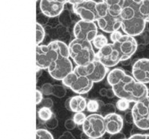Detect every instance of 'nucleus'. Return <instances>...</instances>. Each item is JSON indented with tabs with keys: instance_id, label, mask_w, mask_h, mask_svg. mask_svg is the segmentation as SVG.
Wrapping results in <instances>:
<instances>
[{
	"instance_id": "1",
	"label": "nucleus",
	"mask_w": 149,
	"mask_h": 139,
	"mask_svg": "<svg viewBox=\"0 0 149 139\" xmlns=\"http://www.w3.org/2000/svg\"><path fill=\"white\" fill-rule=\"evenodd\" d=\"M111 88L119 99L127 100L130 102H139L148 96L147 86L137 81L127 72Z\"/></svg>"
},
{
	"instance_id": "2",
	"label": "nucleus",
	"mask_w": 149,
	"mask_h": 139,
	"mask_svg": "<svg viewBox=\"0 0 149 139\" xmlns=\"http://www.w3.org/2000/svg\"><path fill=\"white\" fill-rule=\"evenodd\" d=\"M69 58V47L62 41H53L47 45L36 46V65L42 69H48L59 56Z\"/></svg>"
},
{
	"instance_id": "3",
	"label": "nucleus",
	"mask_w": 149,
	"mask_h": 139,
	"mask_svg": "<svg viewBox=\"0 0 149 139\" xmlns=\"http://www.w3.org/2000/svg\"><path fill=\"white\" fill-rule=\"evenodd\" d=\"M69 56L78 66H86L96 60L91 42L74 38L69 44Z\"/></svg>"
},
{
	"instance_id": "4",
	"label": "nucleus",
	"mask_w": 149,
	"mask_h": 139,
	"mask_svg": "<svg viewBox=\"0 0 149 139\" xmlns=\"http://www.w3.org/2000/svg\"><path fill=\"white\" fill-rule=\"evenodd\" d=\"M62 81L64 86L80 95L89 92L93 86V82L89 77L80 72L76 66L73 69L72 72L70 73Z\"/></svg>"
},
{
	"instance_id": "5",
	"label": "nucleus",
	"mask_w": 149,
	"mask_h": 139,
	"mask_svg": "<svg viewBox=\"0 0 149 139\" xmlns=\"http://www.w3.org/2000/svg\"><path fill=\"white\" fill-rule=\"evenodd\" d=\"M82 129L89 138H100L106 133L105 118L99 114H90L82 125Z\"/></svg>"
},
{
	"instance_id": "6",
	"label": "nucleus",
	"mask_w": 149,
	"mask_h": 139,
	"mask_svg": "<svg viewBox=\"0 0 149 139\" xmlns=\"http://www.w3.org/2000/svg\"><path fill=\"white\" fill-rule=\"evenodd\" d=\"M133 116V123L139 129H149V96L142 101L135 103L131 110Z\"/></svg>"
},
{
	"instance_id": "7",
	"label": "nucleus",
	"mask_w": 149,
	"mask_h": 139,
	"mask_svg": "<svg viewBox=\"0 0 149 139\" xmlns=\"http://www.w3.org/2000/svg\"><path fill=\"white\" fill-rule=\"evenodd\" d=\"M73 66L69 58L60 56L48 67L51 77L57 81H63L73 72Z\"/></svg>"
},
{
	"instance_id": "8",
	"label": "nucleus",
	"mask_w": 149,
	"mask_h": 139,
	"mask_svg": "<svg viewBox=\"0 0 149 139\" xmlns=\"http://www.w3.org/2000/svg\"><path fill=\"white\" fill-rule=\"evenodd\" d=\"M72 9L84 21L94 23V21H97L100 18L97 11L96 1H81L79 3L73 6Z\"/></svg>"
},
{
	"instance_id": "9",
	"label": "nucleus",
	"mask_w": 149,
	"mask_h": 139,
	"mask_svg": "<svg viewBox=\"0 0 149 139\" xmlns=\"http://www.w3.org/2000/svg\"><path fill=\"white\" fill-rule=\"evenodd\" d=\"M113 45L119 54L120 62L130 60L138 48L136 40L127 35H124L118 42L113 43Z\"/></svg>"
},
{
	"instance_id": "10",
	"label": "nucleus",
	"mask_w": 149,
	"mask_h": 139,
	"mask_svg": "<svg viewBox=\"0 0 149 139\" xmlns=\"http://www.w3.org/2000/svg\"><path fill=\"white\" fill-rule=\"evenodd\" d=\"M73 34L76 39L85 40L91 42L98 35V28L93 22L80 20L74 24Z\"/></svg>"
},
{
	"instance_id": "11",
	"label": "nucleus",
	"mask_w": 149,
	"mask_h": 139,
	"mask_svg": "<svg viewBox=\"0 0 149 139\" xmlns=\"http://www.w3.org/2000/svg\"><path fill=\"white\" fill-rule=\"evenodd\" d=\"M96 59L107 68L114 67L120 62V56L112 44H108L99 50L96 54Z\"/></svg>"
},
{
	"instance_id": "12",
	"label": "nucleus",
	"mask_w": 149,
	"mask_h": 139,
	"mask_svg": "<svg viewBox=\"0 0 149 139\" xmlns=\"http://www.w3.org/2000/svg\"><path fill=\"white\" fill-rule=\"evenodd\" d=\"M108 68L101 63L98 60L86 66H81V72L86 76L89 77L93 83H97L105 78L108 73Z\"/></svg>"
},
{
	"instance_id": "13",
	"label": "nucleus",
	"mask_w": 149,
	"mask_h": 139,
	"mask_svg": "<svg viewBox=\"0 0 149 139\" xmlns=\"http://www.w3.org/2000/svg\"><path fill=\"white\" fill-rule=\"evenodd\" d=\"M146 22L139 13L130 20H122L121 28L126 35L135 37L143 33L146 29Z\"/></svg>"
},
{
	"instance_id": "14",
	"label": "nucleus",
	"mask_w": 149,
	"mask_h": 139,
	"mask_svg": "<svg viewBox=\"0 0 149 139\" xmlns=\"http://www.w3.org/2000/svg\"><path fill=\"white\" fill-rule=\"evenodd\" d=\"M132 74L137 81L143 84L149 83V59H139L134 62Z\"/></svg>"
},
{
	"instance_id": "15",
	"label": "nucleus",
	"mask_w": 149,
	"mask_h": 139,
	"mask_svg": "<svg viewBox=\"0 0 149 139\" xmlns=\"http://www.w3.org/2000/svg\"><path fill=\"white\" fill-rule=\"evenodd\" d=\"M68 1H55V0H42L40 1V9L42 13L47 17L60 16L64 11L65 4Z\"/></svg>"
},
{
	"instance_id": "16",
	"label": "nucleus",
	"mask_w": 149,
	"mask_h": 139,
	"mask_svg": "<svg viewBox=\"0 0 149 139\" xmlns=\"http://www.w3.org/2000/svg\"><path fill=\"white\" fill-rule=\"evenodd\" d=\"M99 28L102 31L107 33H112L121 27V17H113L108 13L107 15L102 18L97 20Z\"/></svg>"
},
{
	"instance_id": "17",
	"label": "nucleus",
	"mask_w": 149,
	"mask_h": 139,
	"mask_svg": "<svg viewBox=\"0 0 149 139\" xmlns=\"http://www.w3.org/2000/svg\"><path fill=\"white\" fill-rule=\"evenodd\" d=\"M106 132L110 135L120 132L124 127V119L119 114H111L105 117Z\"/></svg>"
},
{
	"instance_id": "18",
	"label": "nucleus",
	"mask_w": 149,
	"mask_h": 139,
	"mask_svg": "<svg viewBox=\"0 0 149 139\" xmlns=\"http://www.w3.org/2000/svg\"><path fill=\"white\" fill-rule=\"evenodd\" d=\"M87 100L81 96H75L70 98L69 105L70 111L74 113H81L87 108Z\"/></svg>"
},
{
	"instance_id": "19",
	"label": "nucleus",
	"mask_w": 149,
	"mask_h": 139,
	"mask_svg": "<svg viewBox=\"0 0 149 139\" xmlns=\"http://www.w3.org/2000/svg\"><path fill=\"white\" fill-rule=\"evenodd\" d=\"M109 6L108 13L113 17H119L124 8V1L120 0H106Z\"/></svg>"
},
{
	"instance_id": "20",
	"label": "nucleus",
	"mask_w": 149,
	"mask_h": 139,
	"mask_svg": "<svg viewBox=\"0 0 149 139\" xmlns=\"http://www.w3.org/2000/svg\"><path fill=\"white\" fill-rule=\"evenodd\" d=\"M125 73V71L124 69H120V68L112 69L111 72H109L107 76V81L109 84L113 87L114 85L116 84L117 82L122 78V76L124 75Z\"/></svg>"
},
{
	"instance_id": "21",
	"label": "nucleus",
	"mask_w": 149,
	"mask_h": 139,
	"mask_svg": "<svg viewBox=\"0 0 149 139\" xmlns=\"http://www.w3.org/2000/svg\"><path fill=\"white\" fill-rule=\"evenodd\" d=\"M59 22L63 27L68 28L72 24V17L68 10H64L59 16Z\"/></svg>"
},
{
	"instance_id": "22",
	"label": "nucleus",
	"mask_w": 149,
	"mask_h": 139,
	"mask_svg": "<svg viewBox=\"0 0 149 139\" xmlns=\"http://www.w3.org/2000/svg\"><path fill=\"white\" fill-rule=\"evenodd\" d=\"M139 13L146 23H149V0L141 1L139 5Z\"/></svg>"
},
{
	"instance_id": "23",
	"label": "nucleus",
	"mask_w": 149,
	"mask_h": 139,
	"mask_svg": "<svg viewBox=\"0 0 149 139\" xmlns=\"http://www.w3.org/2000/svg\"><path fill=\"white\" fill-rule=\"evenodd\" d=\"M104 105H105V104L103 103V101H100V100H89V101H87V110L88 112L94 113V112L99 111L100 108Z\"/></svg>"
},
{
	"instance_id": "24",
	"label": "nucleus",
	"mask_w": 149,
	"mask_h": 139,
	"mask_svg": "<svg viewBox=\"0 0 149 139\" xmlns=\"http://www.w3.org/2000/svg\"><path fill=\"white\" fill-rule=\"evenodd\" d=\"M99 111H100V115L102 116L105 118L106 116L109 115V114H115V111H116V106H115L111 103H107V104H105L104 105H102L100 108Z\"/></svg>"
},
{
	"instance_id": "25",
	"label": "nucleus",
	"mask_w": 149,
	"mask_h": 139,
	"mask_svg": "<svg viewBox=\"0 0 149 139\" xmlns=\"http://www.w3.org/2000/svg\"><path fill=\"white\" fill-rule=\"evenodd\" d=\"M53 112L51 111V108H48L42 107V108L38 111V118H39L41 120L45 121V122L49 120L53 117Z\"/></svg>"
},
{
	"instance_id": "26",
	"label": "nucleus",
	"mask_w": 149,
	"mask_h": 139,
	"mask_svg": "<svg viewBox=\"0 0 149 139\" xmlns=\"http://www.w3.org/2000/svg\"><path fill=\"white\" fill-rule=\"evenodd\" d=\"M93 44L96 49H102L106 45H107L108 44V39L106 37L102 34H98L95 37L94 39L93 40Z\"/></svg>"
},
{
	"instance_id": "27",
	"label": "nucleus",
	"mask_w": 149,
	"mask_h": 139,
	"mask_svg": "<svg viewBox=\"0 0 149 139\" xmlns=\"http://www.w3.org/2000/svg\"><path fill=\"white\" fill-rule=\"evenodd\" d=\"M66 94V90L65 87L62 85H53L52 89V95L56 96V98L61 99L63 98Z\"/></svg>"
},
{
	"instance_id": "28",
	"label": "nucleus",
	"mask_w": 149,
	"mask_h": 139,
	"mask_svg": "<svg viewBox=\"0 0 149 139\" xmlns=\"http://www.w3.org/2000/svg\"><path fill=\"white\" fill-rule=\"evenodd\" d=\"M45 36V30L44 29L43 26L40 24L36 23V44L38 46L43 42Z\"/></svg>"
},
{
	"instance_id": "29",
	"label": "nucleus",
	"mask_w": 149,
	"mask_h": 139,
	"mask_svg": "<svg viewBox=\"0 0 149 139\" xmlns=\"http://www.w3.org/2000/svg\"><path fill=\"white\" fill-rule=\"evenodd\" d=\"M36 139H54V137L48 130L38 129L36 130Z\"/></svg>"
},
{
	"instance_id": "30",
	"label": "nucleus",
	"mask_w": 149,
	"mask_h": 139,
	"mask_svg": "<svg viewBox=\"0 0 149 139\" xmlns=\"http://www.w3.org/2000/svg\"><path fill=\"white\" fill-rule=\"evenodd\" d=\"M116 108L120 111H125L130 108V101L125 99H119L116 102Z\"/></svg>"
},
{
	"instance_id": "31",
	"label": "nucleus",
	"mask_w": 149,
	"mask_h": 139,
	"mask_svg": "<svg viewBox=\"0 0 149 139\" xmlns=\"http://www.w3.org/2000/svg\"><path fill=\"white\" fill-rule=\"evenodd\" d=\"M86 118H87V116L84 114V113H75V114L73 117V120L74 121V123H76V125L78 126H81V125H83L85 121Z\"/></svg>"
},
{
	"instance_id": "32",
	"label": "nucleus",
	"mask_w": 149,
	"mask_h": 139,
	"mask_svg": "<svg viewBox=\"0 0 149 139\" xmlns=\"http://www.w3.org/2000/svg\"><path fill=\"white\" fill-rule=\"evenodd\" d=\"M45 124L48 129H54L58 126V120L56 119V116L54 114L53 117L49 120L45 122Z\"/></svg>"
},
{
	"instance_id": "33",
	"label": "nucleus",
	"mask_w": 149,
	"mask_h": 139,
	"mask_svg": "<svg viewBox=\"0 0 149 139\" xmlns=\"http://www.w3.org/2000/svg\"><path fill=\"white\" fill-rule=\"evenodd\" d=\"M52 89H53V85L47 83L42 85V87H41V91L44 95L49 96V95L52 94Z\"/></svg>"
},
{
	"instance_id": "34",
	"label": "nucleus",
	"mask_w": 149,
	"mask_h": 139,
	"mask_svg": "<svg viewBox=\"0 0 149 139\" xmlns=\"http://www.w3.org/2000/svg\"><path fill=\"white\" fill-rule=\"evenodd\" d=\"M140 43L142 44H149V31H144L141 34Z\"/></svg>"
},
{
	"instance_id": "35",
	"label": "nucleus",
	"mask_w": 149,
	"mask_h": 139,
	"mask_svg": "<svg viewBox=\"0 0 149 139\" xmlns=\"http://www.w3.org/2000/svg\"><path fill=\"white\" fill-rule=\"evenodd\" d=\"M123 35H124L122 34L120 32H119V31H115L114 33H111V35H110V39H111V41L113 43H115V42H118V40L120 39Z\"/></svg>"
},
{
	"instance_id": "36",
	"label": "nucleus",
	"mask_w": 149,
	"mask_h": 139,
	"mask_svg": "<svg viewBox=\"0 0 149 139\" xmlns=\"http://www.w3.org/2000/svg\"><path fill=\"white\" fill-rule=\"evenodd\" d=\"M76 126V123H74V121L73 119H69L66 120L65 122V127L66 129L69 130H73Z\"/></svg>"
},
{
	"instance_id": "37",
	"label": "nucleus",
	"mask_w": 149,
	"mask_h": 139,
	"mask_svg": "<svg viewBox=\"0 0 149 139\" xmlns=\"http://www.w3.org/2000/svg\"><path fill=\"white\" fill-rule=\"evenodd\" d=\"M42 105V107H45V108H52L54 105V102L52 101L51 99H49V98H46V99H44L42 100V103H41Z\"/></svg>"
},
{
	"instance_id": "38",
	"label": "nucleus",
	"mask_w": 149,
	"mask_h": 139,
	"mask_svg": "<svg viewBox=\"0 0 149 139\" xmlns=\"http://www.w3.org/2000/svg\"><path fill=\"white\" fill-rule=\"evenodd\" d=\"M127 139H149L148 134H134Z\"/></svg>"
},
{
	"instance_id": "39",
	"label": "nucleus",
	"mask_w": 149,
	"mask_h": 139,
	"mask_svg": "<svg viewBox=\"0 0 149 139\" xmlns=\"http://www.w3.org/2000/svg\"><path fill=\"white\" fill-rule=\"evenodd\" d=\"M124 120L127 123H133V116L132 111H127L124 115Z\"/></svg>"
},
{
	"instance_id": "40",
	"label": "nucleus",
	"mask_w": 149,
	"mask_h": 139,
	"mask_svg": "<svg viewBox=\"0 0 149 139\" xmlns=\"http://www.w3.org/2000/svg\"><path fill=\"white\" fill-rule=\"evenodd\" d=\"M43 99H44L43 93L42 92V91L37 89L36 90V105H40Z\"/></svg>"
},
{
	"instance_id": "41",
	"label": "nucleus",
	"mask_w": 149,
	"mask_h": 139,
	"mask_svg": "<svg viewBox=\"0 0 149 139\" xmlns=\"http://www.w3.org/2000/svg\"><path fill=\"white\" fill-rule=\"evenodd\" d=\"M59 139H75V138L71 132L67 131V132H64L62 136L59 138Z\"/></svg>"
},
{
	"instance_id": "42",
	"label": "nucleus",
	"mask_w": 149,
	"mask_h": 139,
	"mask_svg": "<svg viewBox=\"0 0 149 139\" xmlns=\"http://www.w3.org/2000/svg\"><path fill=\"white\" fill-rule=\"evenodd\" d=\"M109 139H127V138L124 133L118 132V133L114 134V135H111Z\"/></svg>"
},
{
	"instance_id": "43",
	"label": "nucleus",
	"mask_w": 149,
	"mask_h": 139,
	"mask_svg": "<svg viewBox=\"0 0 149 139\" xmlns=\"http://www.w3.org/2000/svg\"><path fill=\"white\" fill-rule=\"evenodd\" d=\"M115 96V92L113 91L112 88L108 89L107 96H106V97H107L108 99H112V98H114Z\"/></svg>"
},
{
	"instance_id": "44",
	"label": "nucleus",
	"mask_w": 149,
	"mask_h": 139,
	"mask_svg": "<svg viewBox=\"0 0 149 139\" xmlns=\"http://www.w3.org/2000/svg\"><path fill=\"white\" fill-rule=\"evenodd\" d=\"M107 92H108V89L106 88H102L100 90V95L102 97H105V96H107Z\"/></svg>"
},
{
	"instance_id": "45",
	"label": "nucleus",
	"mask_w": 149,
	"mask_h": 139,
	"mask_svg": "<svg viewBox=\"0 0 149 139\" xmlns=\"http://www.w3.org/2000/svg\"><path fill=\"white\" fill-rule=\"evenodd\" d=\"M42 74V69L40 67H38L36 65V79L38 80V78H40V76Z\"/></svg>"
},
{
	"instance_id": "46",
	"label": "nucleus",
	"mask_w": 149,
	"mask_h": 139,
	"mask_svg": "<svg viewBox=\"0 0 149 139\" xmlns=\"http://www.w3.org/2000/svg\"><path fill=\"white\" fill-rule=\"evenodd\" d=\"M69 101H70V98H69V99H67L65 100V108L67 109V110L70 111V105H69Z\"/></svg>"
},
{
	"instance_id": "47",
	"label": "nucleus",
	"mask_w": 149,
	"mask_h": 139,
	"mask_svg": "<svg viewBox=\"0 0 149 139\" xmlns=\"http://www.w3.org/2000/svg\"><path fill=\"white\" fill-rule=\"evenodd\" d=\"M120 63H121L122 65H124V66H127V65H129L130 64V60H124V61L120 62Z\"/></svg>"
},
{
	"instance_id": "48",
	"label": "nucleus",
	"mask_w": 149,
	"mask_h": 139,
	"mask_svg": "<svg viewBox=\"0 0 149 139\" xmlns=\"http://www.w3.org/2000/svg\"><path fill=\"white\" fill-rule=\"evenodd\" d=\"M148 96H149V92H148Z\"/></svg>"
},
{
	"instance_id": "49",
	"label": "nucleus",
	"mask_w": 149,
	"mask_h": 139,
	"mask_svg": "<svg viewBox=\"0 0 149 139\" xmlns=\"http://www.w3.org/2000/svg\"><path fill=\"white\" fill-rule=\"evenodd\" d=\"M89 139H93V138H89Z\"/></svg>"
}]
</instances>
